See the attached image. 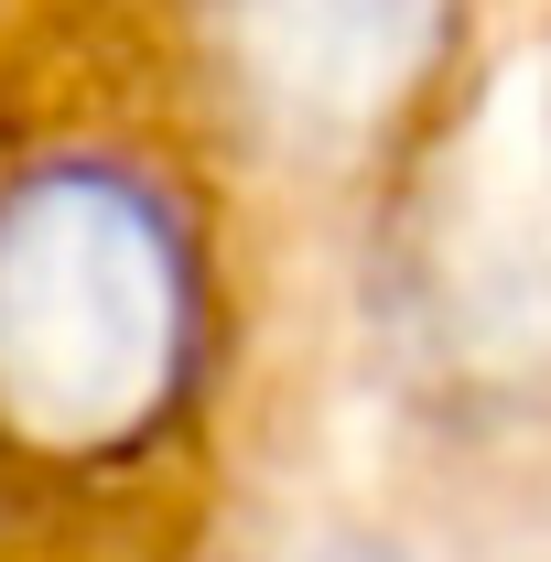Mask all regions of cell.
<instances>
[{
	"label": "cell",
	"mask_w": 551,
	"mask_h": 562,
	"mask_svg": "<svg viewBox=\"0 0 551 562\" xmlns=\"http://www.w3.org/2000/svg\"><path fill=\"white\" fill-rule=\"evenodd\" d=\"M195 227L131 162H33L0 184V443L131 454L195 379Z\"/></svg>",
	"instance_id": "cell-1"
},
{
	"label": "cell",
	"mask_w": 551,
	"mask_h": 562,
	"mask_svg": "<svg viewBox=\"0 0 551 562\" xmlns=\"http://www.w3.org/2000/svg\"><path fill=\"white\" fill-rule=\"evenodd\" d=\"M314 562H401V552H379V541H336V552H314Z\"/></svg>",
	"instance_id": "cell-3"
},
{
	"label": "cell",
	"mask_w": 551,
	"mask_h": 562,
	"mask_svg": "<svg viewBox=\"0 0 551 562\" xmlns=\"http://www.w3.org/2000/svg\"><path fill=\"white\" fill-rule=\"evenodd\" d=\"M227 87L303 151H346L379 120H401L443 44L454 0H195Z\"/></svg>",
	"instance_id": "cell-2"
}]
</instances>
